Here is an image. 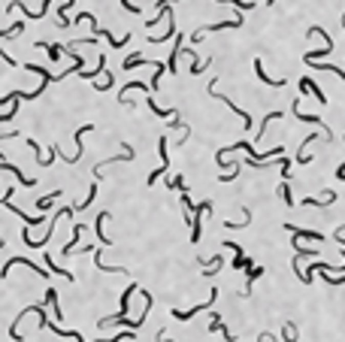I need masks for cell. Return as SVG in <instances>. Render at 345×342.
Listing matches in <instances>:
<instances>
[{"label":"cell","mask_w":345,"mask_h":342,"mask_svg":"<svg viewBox=\"0 0 345 342\" xmlns=\"http://www.w3.org/2000/svg\"><path fill=\"white\" fill-rule=\"evenodd\" d=\"M318 273H324V270H318ZM324 282H327V285H345V275H330V273H324Z\"/></svg>","instance_id":"obj_30"},{"label":"cell","mask_w":345,"mask_h":342,"mask_svg":"<svg viewBox=\"0 0 345 342\" xmlns=\"http://www.w3.org/2000/svg\"><path fill=\"white\" fill-rule=\"evenodd\" d=\"M179 55H182V36L176 34V49H172V55H170V64H167V70H170L172 76L179 73V67H176V58H179Z\"/></svg>","instance_id":"obj_22"},{"label":"cell","mask_w":345,"mask_h":342,"mask_svg":"<svg viewBox=\"0 0 345 342\" xmlns=\"http://www.w3.org/2000/svg\"><path fill=\"white\" fill-rule=\"evenodd\" d=\"M282 339H285V342H297V324H294V321H285V327H282Z\"/></svg>","instance_id":"obj_24"},{"label":"cell","mask_w":345,"mask_h":342,"mask_svg":"<svg viewBox=\"0 0 345 342\" xmlns=\"http://www.w3.org/2000/svg\"><path fill=\"white\" fill-rule=\"evenodd\" d=\"M172 3H176V0H158V6H161V9H158V15L145 22V28H148V31H152V28H158V22L164 18V12H167V6H172Z\"/></svg>","instance_id":"obj_18"},{"label":"cell","mask_w":345,"mask_h":342,"mask_svg":"<svg viewBox=\"0 0 345 342\" xmlns=\"http://www.w3.org/2000/svg\"><path fill=\"white\" fill-rule=\"evenodd\" d=\"M221 267H224V258H221V254H215L209 264H203V275H215Z\"/></svg>","instance_id":"obj_20"},{"label":"cell","mask_w":345,"mask_h":342,"mask_svg":"<svg viewBox=\"0 0 345 342\" xmlns=\"http://www.w3.org/2000/svg\"><path fill=\"white\" fill-rule=\"evenodd\" d=\"M121 6H124V12H131V15H139V12H142L137 3H131V0H121Z\"/></svg>","instance_id":"obj_32"},{"label":"cell","mask_w":345,"mask_h":342,"mask_svg":"<svg viewBox=\"0 0 345 342\" xmlns=\"http://www.w3.org/2000/svg\"><path fill=\"white\" fill-rule=\"evenodd\" d=\"M82 230H85V224H73V240L61 248V254H73V251H76V242H79V237H82Z\"/></svg>","instance_id":"obj_17"},{"label":"cell","mask_w":345,"mask_h":342,"mask_svg":"<svg viewBox=\"0 0 345 342\" xmlns=\"http://www.w3.org/2000/svg\"><path fill=\"white\" fill-rule=\"evenodd\" d=\"M297 88H300V94H315V100H318V103H324V106H327V97H324V91L318 88V82H312L309 76H303V79L297 82Z\"/></svg>","instance_id":"obj_6"},{"label":"cell","mask_w":345,"mask_h":342,"mask_svg":"<svg viewBox=\"0 0 345 342\" xmlns=\"http://www.w3.org/2000/svg\"><path fill=\"white\" fill-rule=\"evenodd\" d=\"M106 218H109V212H100V215H97V224H94V230H97V240L103 242V245H112V240L106 237V230H103Z\"/></svg>","instance_id":"obj_16"},{"label":"cell","mask_w":345,"mask_h":342,"mask_svg":"<svg viewBox=\"0 0 345 342\" xmlns=\"http://www.w3.org/2000/svg\"><path fill=\"white\" fill-rule=\"evenodd\" d=\"M12 267H28V270H34L36 275H49V273H46V270H42V267H36L34 261H28V258H12V261H6V267L0 270V279H6Z\"/></svg>","instance_id":"obj_5"},{"label":"cell","mask_w":345,"mask_h":342,"mask_svg":"<svg viewBox=\"0 0 345 342\" xmlns=\"http://www.w3.org/2000/svg\"><path fill=\"white\" fill-rule=\"evenodd\" d=\"M278 194H282L285 206H297V203H294V197H291V188H288V182H282V185H278Z\"/></svg>","instance_id":"obj_28"},{"label":"cell","mask_w":345,"mask_h":342,"mask_svg":"<svg viewBox=\"0 0 345 342\" xmlns=\"http://www.w3.org/2000/svg\"><path fill=\"white\" fill-rule=\"evenodd\" d=\"M209 330H212V333H224V339H227V342H233V339H236V336L230 333V327H224L221 315H212V321H209Z\"/></svg>","instance_id":"obj_10"},{"label":"cell","mask_w":345,"mask_h":342,"mask_svg":"<svg viewBox=\"0 0 345 342\" xmlns=\"http://www.w3.org/2000/svg\"><path fill=\"white\" fill-rule=\"evenodd\" d=\"M46 267H49V270H52V273L64 275V279H67V282H73V279H76V275L70 273V270H64V267H55V261H52V254H49V251H46Z\"/></svg>","instance_id":"obj_21"},{"label":"cell","mask_w":345,"mask_h":342,"mask_svg":"<svg viewBox=\"0 0 345 342\" xmlns=\"http://www.w3.org/2000/svg\"><path fill=\"white\" fill-rule=\"evenodd\" d=\"M212 212V200H203V203L194 209V215H191V242H200V233H203V227H200V221H203V215Z\"/></svg>","instance_id":"obj_2"},{"label":"cell","mask_w":345,"mask_h":342,"mask_svg":"<svg viewBox=\"0 0 345 342\" xmlns=\"http://www.w3.org/2000/svg\"><path fill=\"white\" fill-rule=\"evenodd\" d=\"M254 73H257L261 82H267V85H273V88H282V85H285V79H270V76L264 73V61H261V58H254Z\"/></svg>","instance_id":"obj_12"},{"label":"cell","mask_w":345,"mask_h":342,"mask_svg":"<svg viewBox=\"0 0 345 342\" xmlns=\"http://www.w3.org/2000/svg\"><path fill=\"white\" fill-rule=\"evenodd\" d=\"M215 82H218V79H212V82H209V97H218V100L224 103V106H230V112H236V115H240L242 118V124H245V131H248V127H251V115H248V112H242L240 106H236V103L230 100V97H224V94H218V88H215Z\"/></svg>","instance_id":"obj_1"},{"label":"cell","mask_w":345,"mask_h":342,"mask_svg":"<svg viewBox=\"0 0 345 342\" xmlns=\"http://www.w3.org/2000/svg\"><path fill=\"white\" fill-rule=\"evenodd\" d=\"M261 275H264V267H254V261H245V288H242V297L251 294V285H254V279H261Z\"/></svg>","instance_id":"obj_7"},{"label":"cell","mask_w":345,"mask_h":342,"mask_svg":"<svg viewBox=\"0 0 345 342\" xmlns=\"http://www.w3.org/2000/svg\"><path fill=\"white\" fill-rule=\"evenodd\" d=\"M94 197H97V182L91 185V191H88V197H85L82 203H76V206H73V209H88V206L94 203Z\"/></svg>","instance_id":"obj_27"},{"label":"cell","mask_w":345,"mask_h":342,"mask_svg":"<svg viewBox=\"0 0 345 342\" xmlns=\"http://www.w3.org/2000/svg\"><path fill=\"white\" fill-rule=\"evenodd\" d=\"M94 267H97V270H103V273H121V275H127V267H106L97 248H94Z\"/></svg>","instance_id":"obj_15"},{"label":"cell","mask_w":345,"mask_h":342,"mask_svg":"<svg viewBox=\"0 0 345 342\" xmlns=\"http://www.w3.org/2000/svg\"><path fill=\"white\" fill-rule=\"evenodd\" d=\"M276 118H282V109H278V112H270V115H264V121H261V131L254 134V142H257V139L264 137V131H267V124H270V121H276Z\"/></svg>","instance_id":"obj_26"},{"label":"cell","mask_w":345,"mask_h":342,"mask_svg":"<svg viewBox=\"0 0 345 342\" xmlns=\"http://www.w3.org/2000/svg\"><path fill=\"white\" fill-rule=\"evenodd\" d=\"M0 167H3V170H9V173H12V176H15V179H18V182H21V185H25V188H31V185H36V179H28V176H25V173L18 170V167H12V164H9V161H0Z\"/></svg>","instance_id":"obj_14"},{"label":"cell","mask_w":345,"mask_h":342,"mask_svg":"<svg viewBox=\"0 0 345 342\" xmlns=\"http://www.w3.org/2000/svg\"><path fill=\"white\" fill-rule=\"evenodd\" d=\"M285 230H291V233H294V240H315V242L324 240L321 233H315V230H303V227H297V224H285Z\"/></svg>","instance_id":"obj_9"},{"label":"cell","mask_w":345,"mask_h":342,"mask_svg":"<svg viewBox=\"0 0 345 342\" xmlns=\"http://www.w3.org/2000/svg\"><path fill=\"white\" fill-rule=\"evenodd\" d=\"M100 73H106V55H97V67H94V70H82L79 76H82L85 82H91V79H97Z\"/></svg>","instance_id":"obj_13"},{"label":"cell","mask_w":345,"mask_h":342,"mask_svg":"<svg viewBox=\"0 0 345 342\" xmlns=\"http://www.w3.org/2000/svg\"><path fill=\"white\" fill-rule=\"evenodd\" d=\"M215 300H218V288H212V294H209V300H206V303H200V306L188 309V312H182V309H172L170 315H172V318H176V321H191V318H194L197 312H203V309H209V306H212V303H215Z\"/></svg>","instance_id":"obj_4"},{"label":"cell","mask_w":345,"mask_h":342,"mask_svg":"<svg viewBox=\"0 0 345 342\" xmlns=\"http://www.w3.org/2000/svg\"><path fill=\"white\" fill-rule=\"evenodd\" d=\"M3 245H6V242H3V240H0V248H3Z\"/></svg>","instance_id":"obj_33"},{"label":"cell","mask_w":345,"mask_h":342,"mask_svg":"<svg viewBox=\"0 0 345 342\" xmlns=\"http://www.w3.org/2000/svg\"><path fill=\"white\" fill-rule=\"evenodd\" d=\"M145 106H148V109H152L155 115H161V118H176V109H161V106H158V103L152 100V97L145 100Z\"/></svg>","instance_id":"obj_23"},{"label":"cell","mask_w":345,"mask_h":342,"mask_svg":"<svg viewBox=\"0 0 345 342\" xmlns=\"http://www.w3.org/2000/svg\"><path fill=\"white\" fill-rule=\"evenodd\" d=\"M158 152H161V167L148 173V179H145L148 185H155V182H158V179H161V176L167 173V167H170V155H167V137H161V139H158Z\"/></svg>","instance_id":"obj_3"},{"label":"cell","mask_w":345,"mask_h":342,"mask_svg":"<svg viewBox=\"0 0 345 342\" xmlns=\"http://www.w3.org/2000/svg\"><path fill=\"white\" fill-rule=\"evenodd\" d=\"M58 197H61V191H52V194H46V197H39V200H36V209H39V212H46V209H49V206L55 203Z\"/></svg>","instance_id":"obj_25"},{"label":"cell","mask_w":345,"mask_h":342,"mask_svg":"<svg viewBox=\"0 0 345 342\" xmlns=\"http://www.w3.org/2000/svg\"><path fill=\"white\" fill-rule=\"evenodd\" d=\"M112 82H115V79H112V73H103V82H94V88H97V91H109V88H112Z\"/></svg>","instance_id":"obj_29"},{"label":"cell","mask_w":345,"mask_h":342,"mask_svg":"<svg viewBox=\"0 0 345 342\" xmlns=\"http://www.w3.org/2000/svg\"><path fill=\"white\" fill-rule=\"evenodd\" d=\"M170 188H176V191H188V185H185V179H182V176H172Z\"/></svg>","instance_id":"obj_31"},{"label":"cell","mask_w":345,"mask_h":342,"mask_svg":"<svg viewBox=\"0 0 345 342\" xmlns=\"http://www.w3.org/2000/svg\"><path fill=\"white\" fill-rule=\"evenodd\" d=\"M46 303L55 309V318H58V321L64 318V315H61V303H58V291H55V288H49V291H46Z\"/></svg>","instance_id":"obj_19"},{"label":"cell","mask_w":345,"mask_h":342,"mask_svg":"<svg viewBox=\"0 0 345 342\" xmlns=\"http://www.w3.org/2000/svg\"><path fill=\"white\" fill-rule=\"evenodd\" d=\"M224 248H230V251H233V264H230V267H233V270H245V261H248V258H245V254H242V245L240 242H224Z\"/></svg>","instance_id":"obj_8"},{"label":"cell","mask_w":345,"mask_h":342,"mask_svg":"<svg viewBox=\"0 0 345 342\" xmlns=\"http://www.w3.org/2000/svg\"><path fill=\"white\" fill-rule=\"evenodd\" d=\"M137 291H139V285H137V282H131V285L124 288V294H121V312H118L121 318H127V309H131V297H134Z\"/></svg>","instance_id":"obj_11"}]
</instances>
